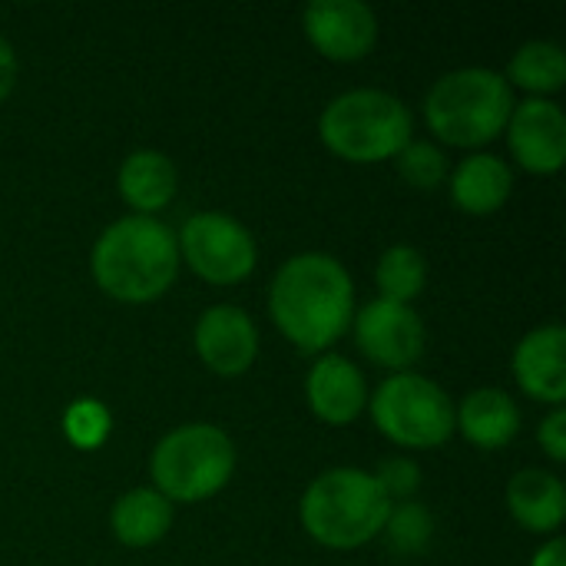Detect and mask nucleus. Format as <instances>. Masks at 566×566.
<instances>
[{"label": "nucleus", "instance_id": "f257e3e1", "mask_svg": "<svg viewBox=\"0 0 566 566\" xmlns=\"http://www.w3.org/2000/svg\"><path fill=\"white\" fill-rule=\"evenodd\" d=\"M269 315L298 352H328L355 318V285L348 269L325 252L292 255L269 285Z\"/></svg>", "mask_w": 566, "mask_h": 566}, {"label": "nucleus", "instance_id": "f03ea898", "mask_svg": "<svg viewBox=\"0 0 566 566\" xmlns=\"http://www.w3.org/2000/svg\"><path fill=\"white\" fill-rule=\"evenodd\" d=\"M96 285L126 305H146L169 292L179 275V245L169 226L153 216H126L106 226L93 245Z\"/></svg>", "mask_w": 566, "mask_h": 566}, {"label": "nucleus", "instance_id": "7ed1b4c3", "mask_svg": "<svg viewBox=\"0 0 566 566\" xmlns=\"http://www.w3.org/2000/svg\"><path fill=\"white\" fill-rule=\"evenodd\" d=\"M391 514V501L375 474L361 468H332L318 474L298 507L308 537L328 551H355L371 544Z\"/></svg>", "mask_w": 566, "mask_h": 566}, {"label": "nucleus", "instance_id": "20e7f679", "mask_svg": "<svg viewBox=\"0 0 566 566\" xmlns=\"http://www.w3.org/2000/svg\"><path fill=\"white\" fill-rule=\"evenodd\" d=\"M514 113V90L497 70L464 66L451 70L424 96V123L428 129L448 143L478 149L497 139L507 129Z\"/></svg>", "mask_w": 566, "mask_h": 566}, {"label": "nucleus", "instance_id": "39448f33", "mask_svg": "<svg viewBox=\"0 0 566 566\" xmlns=\"http://www.w3.org/2000/svg\"><path fill=\"white\" fill-rule=\"evenodd\" d=\"M318 136L345 163H385L411 143V109L385 90H348L322 109Z\"/></svg>", "mask_w": 566, "mask_h": 566}, {"label": "nucleus", "instance_id": "423d86ee", "mask_svg": "<svg viewBox=\"0 0 566 566\" xmlns=\"http://www.w3.org/2000/svg\"><path fill=\"white\" fill-rule=\"evenodd\" d=\"M149 471L169 504H199L229 484L235 448L216 424H179L156 444Z\"/></svg>", "mask_w": 566, "mask_h": 566}, {"label": "nucleus", "instance_id": "0eeeda50", "mask_svg": "<svg viewBox=\"0 0 566 566\" xmlns=\"http://www.w3.org/2000/svg\"><path fill=\"white\" fill-rule=\"evenodd\" d=\"M368 408L375 428L391 444L408 451L441 448L458 431L451 395L415 371H398L385 378L375 395H368Z\"/></svg>", "mask_w": 566, "mask_h": 566}, {"label": "nucleus", "instance_id": "6e6552de", "mask_svg": "<svg viewBox=\"0 0 566 566\" xmlns=\"http://www.w3.org/2000/svg\"><path fill=\"white\" fill-rule=\"evenodd\" d=\"M179 259L212 282V285H235L252 275L259 262V249L252 232L226 212H196L182 222L176 235Z\"/></svg>", "mask_w": 566, "mask_h": 566}, {"label": "nucleus", "instance_id": "1a4fd4ad", "mask_svg": "<svg viewBox=\"0 0 566 566\" xmlns=\"http://www.w3.org/2000/svg\"><path fill=\"white\" fill-rule=\"evenodd\" d=\"M352 322L361 355L378 368L398 375L424 355V322L411 305L375 298Z\"/></svg>", "mask_w": 566, "mask_h": 566}, {"label": "nucleus", "instance_id": "9d476101", "mask_svg": "<svg viewBox=\"0 0 566 566\" xmlns=\"http://www.w3.org/2000/svg\"><path fill=\"white\" fill-rule=\"evenodd\" d=\"M302 20L312 46L335 63L365 60L378 43V17L361 0H315Z\"/></svg>", "mask_w": 566, "mask_h": 566}, {"label": "nucleus", "instance_id": "9b49d317", "mask_svg": "<svg viewBox=\"0 0 566 566\" xmlns=\"http://www.w3.org/2000/svg\"><path fill=\"white\" fill-rule=\"evenodd\" d=\"M507 146L514 159L537 176L560 172L566 163V116L560 103L531 96L524 103H514V113L507 119Z\"/></svg>", "mask_w": 566, "mask_h": 566}, {"label": "nucleus", "instance_id": "f8f14e48", "mask_svg": "<svg viewBox=\"0 0 566 566\" xmlns=\"http://www.w3.org/2000/svg\"><path fill=\"white\" fill-rule=\"evenodd\" d=\"M196 355L219 378H239L259 355V328L239 305H212L196 322Z\"/></svg>", "mask_w": 566, "mask_h": 566}, {"label": "nucleus", "instance_id": "ddd939ff", "mask_svg": "<svg viewBox=\"0 0 566 566\" xmlns=\"http://www.w3.org/2000/svg\"><path fill=\"white\" fill-rule=\"evenodd\" d=\"M566 332L560 325H541L514 348V378L521 391L551 408L566 401Z\"/></svg>", "mask_w": 566, "mask_h": 566}, {"label": "nucleus", "instance_id": "4468645a", "mask_svg": "<svg viewBox=\"0 0 566 566\" xmlns=\"http://www.w3.org/2000/svg\"><path fill=\"white\" fill-rule=\"evenodd\" d=\"M305 395L325 424L345 428L352 424L365 408H368V385L365 375L342 355H322L308 378H305Z\"/></svg>", "mask_w": 566, "mask_h": 566}, {"label": "nucleus", "instance_id": "2eb2a0df", "mask_svg": "<svg viewBox=\"0 0 566 566\" xmlns=\"http://www.w3.org/2000/svg\"><path fill=\"white\" fill-rule=\"evenodd\" d=\"M451 202L468 216H491L504 209L514 192L511 166L494 153H471L448 172Z\"/></svg>", "mask_w": 566, "mask_h": 566}, {"label": "nucleus", "instance_id": "dca6fc26", "mask_svg": "<svg viewBox=\"0 0 566 566\" xmlns=\"http://www.w3.org/2000/svg\"><path fill=\"white\" fill-rule=\"evenodd\" d=\"M454 428H461L474 448L501 451L521 431V408L504 388H478L454 408Z\"/></svg>", "mask_w": 566, "mask_h": 566}, {"label": "nucleus", "instance_id": "f3484780", "mask_svg": "<svg viewBox=\"0 0 566 566\" xmlns=\"http://www.w3.org/2000/svg\"><path fill=\"white\" fill-rule=\"evenodd\" d=\"M507 511L531 534H554L566 517L564 481L551 471L527 468L507 484Z\"/></svg>", "mask_w": 566, "mask_h": 566}, {"label": "nucleus", "instance_id": "a211bd4d", "mask_svg": "<svg viewBox=\"0 0 566 566\" xmlns=\"http://www.w3.org/2000/svg\"><path fill=\"white\" fill-rule=\"evenodd\" d=\"M176 182H179L176 166L159 149L129 153L116 176L119 196L126 199L129 209H136V216H153V212L166 209L176 196Z\"/></svg>", "mask_w": 566, "mask_h": 566}, {"label": "nucleus", "instance_id": "6ab92c4d", "mask_svg": "<svg viewBox=\"0 0 566 566\" xmlns=\"http://www.w3.org/2000/svg\"><path fill=\"white\" fill-rule=\"evenodd\" d=\"M109 527L113 537L126 547H153L172 527V504L156 488H136L116 501Z\"/></svg>", "mask_w": 566, "mask_h": 566}, {"label": "nucleus", "instance_id": "aec40b11", "mask_svg": "<svg viewBox=\"0 0 566 566\" xmlns=\"http://www.w3.org/2000/svg\"><path fill=\"white\" fill-rule=\"evenodd\" d=\"M504 80L511 83V90L521 86V90L547 99V93L564 90L566 83L564 46L554 43V40H531V43H524L511 56V66H507Z\"/></svg>", "mask_w": 566, "mask_h": 566}, {"label": "nucleus", "instance_id": "412c9836", "mask_svg": "<svg viewBox=\"0 0 566 566\" xmlns=\"http://www.w3.org/2000/svg\"><path fill=\"white\" fill-rule=\"evenodd\" d=\"M375 285L385 302L411 305L428 285V259L415 245H391L375 265Z\"/></svg>", "mask_w": 566, "mask_h": 566}, {"label": "nucleus", "instance_id": "4be33fe9", "mask_svg": "<svg viewBox=\"0 0 566 566\" xmlns=\"http://www.w3.org/2000/svg\"><path fill=\"white\" fill-rule=\"evenodd\" d=\"M398 172L405 176V182H411L415 189H438L448 179V156L424 139H411L398 156Z\"/></svg>", "mask_w": 566, "mask_h": 566}, {"label": "nucleus", "instance_id": "5701e85b", "mask_svg": "<svg viewBox=\"0 0 566 566\" xmlns=\"http://www.w3.org/2000/svg\"><path fill=\"white\" fill-rule=\"evenodd\" d=\"M431 514L415 504V501H401V504H391V514H388V524H385V534L391 541L395 551L401 554H421L431 541Z\"/></svg>", "mask_w": 566, "mask_h": 566}, {"label": "nucleus", "instance_id": "b1692460", "mask_svg": "<svg viewBox=\"0 0 566 566\" xmlns=\"http://www.w3.org/2000/svg\"><path fill=\"white\" fill-rule=\"evenodd\" d=\"M63 431H66L70 444H76L83 451H93L109 438V411L93 398H80V401H73L66 408Z\"/></svg>", "mask_w": 566, "mask_h": 566}, {"label": "nucleus", "instance_id": "393cba45", "mask_svg": "<svg viewBox=\"0 0 566 566\" xmlns=\"http://www.w3.org/2000/svg\"><path fill=\"white\" fill-rule=\"evenodd\" d=\"M375 481L391 504H401V501H411L415 491L421 488V468L408 458H388L375 471Z\"/></svg>", "mask_w": 566, "mask_h": 566}, {"label": "nucleus", "instance_id": "a878e982", "mask_svg": "<svg viewBox=\"0 0 566 566\" xmlns=\"http://www.w3.org/2000/svg\"><path fill=\"white\" fill-rule=\"evenodd\" d=\"M537 441L541 448L547 451L551 461L564 464L566 461V411L564 408H554L544 421H541V431H537Z\"/></svg>", "mask_w": 566, "mask_h": 566}, {"label": "nucleus", "instance_id": "bb28decb", "mask_svg": "<svg viewBox=\"0 0 566 566\" xmlns=\"http://www.w3.org/2000/svg\"><path fill=\"white\" fill-rule=\"evenodd\" d=\"M13 83H17V53H13L10 40L0 33V103L10 96Z\"/></svg>", "mask_w": 566, "mask_h": 566}, {"label": "nucleus", "instance_id": "cd10ccee", "mask_svg": "<svg viewBox=\"0 0 566 566\" xmlns=\"http://www.w3.org/2000/svg\"><path fill=\"white\" fill-rule=\"evenodd\" d=\"M564 541L560 537H554V541H547L537 554H534V560H531V566H564Z\"/></svg>", "mask_w": 566, "mask_h": 566}]
</instances>
